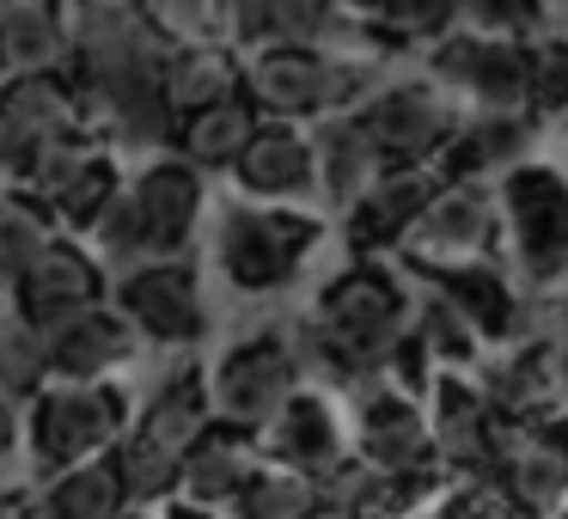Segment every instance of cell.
Listing matches in <instances>:
<instances>
[{
    "mask_svg": "<svg viewBox=\"0 0 568 519\" xmlns=\"http://www.w3.org/2000/svg\"><path fill=\"white\" fill-rule=\"evenodd\" d=\"M348 116L367 135V147L379 153L385 172H434V160L446 153L465 111L434 80L409 74V80H379Z\"/></svg>",
    "mask_w": 568,
    "mask_h": 519,
    "instance_id": "6",
    "label": "cell"
},
{
    "mask_svg": "<svg viewBox=\"0 0 568 519\" xmlns=\"http://www.w3.org/2000/svg\"><path fill=\"white\" fill-rule=\"evenodd\" d=\"M343 421H348V458H361L367 470H379V477H440L434 434L416 397L373 385V391L348 397Z\"/></svg>",
    "mask_w": 568,
    "mask_h": 519,
    "instance_id": "12",
    "label": "cell"
},
{
    "mask_svg": "<svg viewBox=\"0 0 568 519\" xmlns=\"http://www.w3.org/2000/svg\"><path fill=\"white\" fill-rule=\"evenodd\" d=\"M306 135H312V196H318L324 208L343 214L348 202H361L385 177L379 153L367 147V135L355 129V116H324V123H312Z\"/></svg>",
    "mask_w": 568,
    "mask_h": 519,
    "instance_id": "24",
    "label": "cell"
},
{
    "mask_svg": "<svg viewBox=\"0 0 568 519\" xmlns=\"http://www.w3.org/2000/svg\"><path fill=\"white\" fill-rule=\"evenodd\" d=\"M251 440H257V465L318 482L324 470H336L348 458V421H343V409H336V397L300 385Z\"/></svg>",
    "mask_w": 568,
    "mask_h": 519,
    "instance_id": "15",
    "label": "cell"
},
{
    "mask_svg": "<svg viewBox=\"0 0 568 519\" xmlns=\"http://www.w3.org/2000/svg\"><path fill=\"white\" fill-rule=\"evenodd\" d=\"M495 221H501V269L538 299L568 287V165L531 153L507 177H495Z\"/></svg>",
    "mask_w": 568,
    "mask_h": 519,
    "instance_id": "2",
    "label": "cell"
},
{
    "mask_svg": "<svg viewBox=\"0 0 568 519\" xmlns=\"http://www.w3.org/2000/svg\"><path fill=\"white\" fill-rule=\"evenodd\" d=\"M422 80H434L458 111L526 116V43H495V38L453 26L440 43H428Z\"/></svg>",
    "mask_w": 568,
    "mask_h": 519,
    "instance_id": "8",
    "label": "cell"
},
{
    "mask_svg": "<svg viewBox=\"0 0 568 519\" xmlns=\"http://www.w3.org/2000/svg\"><path fill=\"white\" fill-rule=\"evenodd\" d=\"M202 177L178 160H153L123 184L116 208L99 221V233L87 238V251L99 257L104 282L160 269V263H190L202 226Z\"/></svg>",
    "mask_w": 568,
    "mask_h": 519,
    "instance_id": "1",
    "label": "cell"
},
{
    "mask_svg": "<svg viewBox=\"0 0 568 519\" xmlns=\"http://www.w3.org/2000/svg\"><path fill=\"white\" fill-rule=\"evenodd\" d=\"M257 129H263V116L251 111V99L239 92V99H221V104H209V111H196V116H178L165 147H172V160L190 165L196 177L202 172H233Z\"/></svg>",
    "mask_w": 568,
    "mask_h": 519,
    "instance_id": "26",
    "label": "cell"
},
{
    "mask_svg": "<svg viewBox=\"0 0 568 519\" xmlns=\"http://www.w3.org/2000/svg\"><path fill=\"white\" fill-rule=\"evenodd\" d=\"M160 519H214V513H196V507H178V501H172V507H165Z\"/></svg>",
    "mask_w": 568,
    "mask_h": 519,
    "instance_id": "40",
    "label": "cell"
},
{
    "mask_svg": "<svg viewBox=\"0 0 568 519\" xmlns=\"http://www.w3.org/2000/svg\"><path fill=\"white\" fill-rule=\"evenodd\" d=\"M116 519H141V513H129V507H123V513H116Z\"/></svg>",
    "mask_w": 568,
    "mask_h": 519,
    "instance_id": "42",
    "label": "cell"
},
{
    "mask_svg": "<svg viewBox=\"0 0 568 519\" xmlns=\"http://www.w3.org/2000/svg\"><path fill=\"white\" fill-rule=\"evenodd\" d=\"M135 409H129L123 385H43L26 409H19V440H31L38 477H62V470L99 465L116 440L129 434Z\"/></svg>",
    "mask_w": 568,
    "mask_h": 519,
    "instance_id": "5",
    "label": "cell"
},
{
    "mask_svg": "<svg viewBox=\"0 0 568 519\" xmlns=\"http://www.w3.org/2000/svg\"><path fill=\"white\" fill-rule=\"evenodd\" d=\"M104 465H111L116 489H123V507H172L178 501V458H165L160 446L135 440V434H123V440L104 452Z\"/></svg>",
    "mask_w": 568,
    "mask_h": 519,
    "instance_id": "29",
    "label": "cell"
},
{
    "mask_svg": "<svg viewBox=\"0 0 568 519\" xmlns=\"http://www.w3.org/2000/svg\"><path fill=\"white\" fill-rule=\"evenodd\" d=\"M7 299H13V318L19 324H31L38 336H50L55 324H68V318H80V312L104 306V299H111V282H104L99 257H92L80 238L55 233L50 245H43V257L31 263L13 287H7Z\"/></svg>",
    "mask_w": 568,
    "mask_h": 519,
    "instance_id": "14",
    "label": "cell"
},
{
    "mask_svg": "<svg viewBox=\"0 0 568 519\" xmlns=\"http://www.w3.org/2000/svg\"><path fill=\"white\" fill-rule=\"evenodd\" d=\"M489 482L526 519H550L556 501L568 495V421L550 416V421H538V428H519Z\"/></svg>",
    "mask_w": 568,
    "mask_h": 519,
    "instance_id": "20",
    "label": "cell"
},
{
    "mask_svg": "<svg viewBox=\"0 0 568 519\" xmlns=\"http://www.w3.org/2000/svg\"><path fill=\"white\" fill-rule=\"evenodd\" d=\"M422 416H428L434 458H440L446 482H489L495 465L507 458V446H514V428L489 409V397L470 373H434Z\"/></svg>",
    "mask_w": 568,
    "mask_h": 519,
    "instance_id": "9",
    "label": "cell"
},
{
    "mask_svg": "<svg viewBox=\"0 0 568 519\" xmlns=\"http://www.w3.org/2000/svg\"><path fill=\"white\" fill-rule=\"evenodd\" d=\"M312 507H318V489H312L306 477L257 465V477H251L245 495L233 501V519H306Z\"/></svg>",
    "mask_w": 568,
    "mask_h": 519,
    "instance_id": "35",
    "label": "cell"
},
{
    "mask_svg": "<svg viewBox=\"0 0 568 519\" xmlns=\"http://www.w3.org/2000/svg\"><path fill=\"white\" fill-rule=\"evenodd\" d=\"M123 184H129L123 160H116L111 147H99V153H87L62 184H55V196L43 202V214H50V226L62 238H92V233H99V221L116 208Z\"/></svg>",
    "mask_w": 568,
    "mask_h": 519,
    "instance_id": "27",
    "label": "cell"
},
{
    "mask_svg": "<svg viewBox=\"0 0 568 519\" xmlns=\"http://www.w3.org/2000/svg\"><path fill=\"white\" fill-rule=\"evenodd\" d=\"M562 421H568V409H562Z\"/></svg>",
    "mask_w": 568,
    "mask_h": 519,
    "instance_id": "44",
    "label": "cell"
},
{
    "mask_svg": "<svg viewBox=\"0 0 568 519\" xmlns=\"http://www.w3.org/2000/svg\"><path fill=\"white\" fill-rule=\"evenodd\" d=\"M324 245V214L312 208H270V202H226L214 221L209 257L233 294L270 299L306 282L312 257Z\"/></svg>",
    "mask_w": 568,
    "mask_h": 519,
    "instance_id": "3",
    "label": "cell"
},
{
    "mask_svg": "<svg viewBox=\"0 0 568 519\" xmlns=\"http://www.w3.org/2000/svg\"><path fill=\"white\" fill-rule=\"evenodd\" d=\"M550 355H556V385H562V404H568V312H562V324L550 330Z\"/></svg>",
    "mask_w": 568,
    "mask_h": 519,
    "instance_id": "39",
    "label": "cell"
},
{
    "mask_svg": "<svg viewBox=\"0 0 568 519\" xmlns=\"http://www.w3.org/2000/svg\"><path fill=\"white\" fill-rule=\"evenodd\" d=\"M409 336L428 348L434 373H477V360H483V343L465 330V318H458L446 299L422 294V287H416V318H409Z\"/></svg>",
    "mask_w": 568,
    "mask_h": 519,
    "instance_id": "32",
    "label": "cell"
},
{
    "mask_svg": "<svg viewBox=\"0 0 568 519\" xmlns=\"http://www.w3.org/2000/svg\"><path fill=\"white\" fill-rule=\"evenodd\" d=\"M428 519H526L495 482H446L440 501L428 507Z\"/></svg>",
    "mask_w": 568,
    "mask_h": 519,
    "instance_id": "37",
    "label": "cell"
},
{
    "mask_svg": "<svg viewBox=\"0 0 568 519\" xmlns=\"http://www.w3.org/2000/svg\"><path fill=\"white\" fill-rule=\"evenodd\" d=\"M440 177L434 172H385L379 184L361 202H348L336 221H343V251L348 263H397L416 233V221L428 214Z\"/></svg>",
    "mask_w": 568,
    "mask_h": 519,
    "instance_id": "17",
    "label": "cell"
},
{
    "mask_svg": "<svg viewBox=\"0 0 568 519\" xmlns=\"http://www.w3.org/2000/svg\"><path fill=\"white\" fill-rule=\"evenodd\" d=\"M43 355H50V385H116V373L141 355V343L104 299V306L55 324L43 336Z\"/></svg>",
    "mask_w": 568,
    "mask_h": 519,
    "instance_id": "18",
    "label": "cell"
},
{
    "mask_svg": "<svg viewBox=\"0 0 568 519\" xmlns=\"http://www.w3.org/2000/svg\"><path fill=\"white\" fill-rule=\"evenodd\" d=\"M501 263V221H495V184H440L428 214L404 245V269H446V263Z\"/></svg>",
    "mask_w": 568,
    "mask_h": 519,
    "instance_id": "13",
    "label": "cell"
},
{
    "mask_svg": "<svg viewBox=\"0 0 568 519\" xmlns=\"http://www.w3.org/2000/svg\"><path fill=\"white\" fill-rule=\"evenodd\" d=\"M526 116L538 129L568 123V31L556 19L544 38L526 43Z\"/></svg>",
    "mask_w": 568,
    "mask_h": 519,
    "instance_id": "31",
    "label": "cell"
},
{
    "mask_svg": "<svg viewBox=\"0 0 568 519\" xmlns=\"http://www.w3.org/2000/svg\"><path fill=\"white\" fill-rule=\"evenodd\" d=\"M111 312L135 330V343L178 348V355L209 343V294H202L196 263H160V269L111 282Z\"/></svg>",
    "mask_w": 568,
    "mask_h": 519,
    "instance_id": "10",
    "label": "cell"
},
{
    "mask_svg": "<svg viewBox=\"0 0 568 519\" xmlns=\"http://www.w3.org/2000/svg\"><path fill=\"white\" fill-rule=\"evenodd\" d=\"M538 135L544 129L531 116H477L465 111L446 141V153L434 160V177L440 184H495L507 177L514 165H526L538 153Z\"/></svg>",
    "mask_w": 568,
    "mask_h": 519,
    "instance_id": "19",
    "label": "cell"
},
{
    "mask_svg": "<svg viewBox=\"0 0 568 519\" xmlns=\"http://www.w3.org/2000/svg\"><path fill=\"white\" fill-rule=\"evenodd\" d=\"M562 129H568V123H562Z\"/></svg>",
    "mask_w": 568,
    "mask_h": 519,
    "instance_id": "46",
    "label": "cell"
},
{
    "mask_svg": "<svg viewBox=\"0 0 568 519\" xmlns=\"http://www.w3.org/2000/svg\"><path fill=\"white\" fill-rule=\"evenodd\" d=\"M214 421L209 409V373H202V360H178L172 373H165L160 385H153V397L141 404V416L129 421V434L148 446H160L165 458H184L190 446L202 440V428Z\"/></svg>",
    "mask_w": 568,
    "mask_h": 519,
    "instance_id": "23",
    "label": "cell"
},
{
    "mask_svg": "<svg viewBox=\"0 0 568 519\" xmlns=\"http://www.w3.org/2000/svg\"><path fill=\"white\" fill-rule=\"evenodd\" d=\"M257 477V440L226 421H209L202 440L178 458V507H196V513H221L245 495V482Z\"/></svg>",
    "mask_w": 568,
    "mask_h": 519,
    "instance_id": "21",
    "label": "cell"
},
{
    "mask_svg": "<svg viewBox=\"0 0 568 519\" xmlns=\"http://www.w3.org/2000/svg\"><path fill=\"white\" fill-rule=\"evenodd\" d=\"M13 452H19V404L0 397V465H7Z\"/></svg>",
    "mask_w": 568,
    "mask_h": 519,
    "instance_id": "38",
    "label": "cell"
},
{
    "mask_svg": "<svg viewBox=\"0 0 568 519\" xmlns=\"http://www.w3.org/2000/svg\"><path fill=\"white\" fill-rule=\"evenodd\" d=\"M245 92V55L233 43H178L165 55V74H160V104L165 116H196L221 99H239Z\"/></svg>",
    "mask_w": 568,
    "mask_h": 519,
    "instance_id": "25",
    "label": "cell"
},
{
    "mask_svg": "<svg viewBox=\"0 0 568 519\" xmlns=\"http://www.w3.org/2000/svg\"><path fill=\"white\" fill-rule=\"evenodd\" d=\"M55 238L43 202L31 196H0V287H13L31 263L43 257V245Z\"/></svg>",
    "mask_w": 568,
    "mask_h": 519,
    "instance_id": "34",
    "label": "cell"
},
{
    "mask_svg": "<svg viewBox=\"0 0 568 519\" xmlns=\"http://www.w3.org/2000/svg\"><path fill=\"white\" fill-rule=\"evenodd\" d=\"M209 409L214 421L239 434H257L287 397L300 391V367L287 348V324H257V330L233 336L221 355L209 360Z\"/></svg>",
    "mask_w": 568,
    "mask_h": 519,
    "instance_id": "7",
    "label": "cell"
},
{
    "mask_svg": "<svg viewBox=\"0 0 568 519\" xmlns=\"http://www.w3.org/2000/svg\"><path fill=\"white\" fill-rule=\"evenodd\" d=\"M160 38L172 43H233V0H172V7H148Z\"/></svg>",
    "mask_w": 568,
    "mask_h": 519,
    "instance_id": "36",
    "label": "cell"
},
{
    "mask_svg": "<svg viewBox=\"0 0 568 519\" xmlns=\"http://www.w3.org/2000/svg\"><path fill=\"white\" fill-rule=\"evenodd\" d=\"M470 379L483 385L489 409L507 421V428H538V421L562 416V385H556V355H550V330H526L519 343L495 348V355L477 360Z\"/></svg>",
    "mask_w": 568,
    "mask_h": 519,
    "instance_id": "16",
    "label": "cell"
},
{
    "mask_svg": "<svg viewBox=\"0 0 568 519\" xmlns=\"http://www.w3.org/2000/svg\"><path fill=\"white\" fill-rule=\"evenodd\" d=\"M233 184L245 202H270V208H306L312 196V135L294 123H263L251 147L239 153Z\"/></svg>",
    "mask_w": 568,
    "mask_h": 519,
    "instance_id": "22",
    "label": "cell"
},
{
    "mask_svg": "<svg viewBox=\"0 0 568 519\" xmlns=\"http://www.w3.org/2000/svg\"><path fill=\"white\" fill-rule=\"evenodd\" d=\"M397 269H404V263H397ZM404 275L422 287V294L446 299V306L465 318V330L483 343V355H495V348L519 343L526 330H538V306L519 294L514 275H507L495 257H483V263H446V269H404Z\"/></svg>",
    "mask_w": 568,
    "mask_h": 519,
    "instance_id": "11",
    "label": "cell"
},
{
    "mask_svg": "<svg viewBox=\"0 0 568 519\" xmlns=\"http://www.w3.org/2000/svg\"><path fill=\"white\" fill-rule=\"evenodd\" d=\"M43 385H50V355H43V336L31 330V324H19L13 312H0V397L26 409Z\"/></svg>",
    "mask_w": 568,
    "mask_h": 519,
    "instance_id": "33",
    "label": "cell"
},
{
    "mask_svg": "<svg viewBox=\"0 0 568 519\" xmlns=\"http://www.w3.org/2000/svg\"><path fill=\"white\" fill-rule=\"evenodd\" d=\"M62 62H68L62 7H43V0H7V7H0V80L62 74Z\"/></svg>",
    "mask_w": 568,
    "mask_h": 519,
    "instance_id": "28",
    "label": "cell"
},
{
    "mask_svg": "<svg viewBox=\"0 0 568 519\" xmlns=\"http://www.w3.org/2000/svg\"><path fill=\"white\" fill-rule=\"evenodd\" d=\"M422 519H428V513H422Z\"/></svg>",
    "mask_w": 568,
    "mask_h": 519,
    "instance_id": "45",
    "label": "cell"
},
{
    "mask_svg": "<svg viewBox=\"0 0 568 519\" xmlns=\"http://www.w3.org/2000/svg\"><path fill=\"white\" fill-rule=\"evenodd\" d=\"M556 26H562V31H568V19H556Z\"/></svg>",
    "mask_w": 568,
    "mask_h": 519,
    "instance_id": "43",
    "label": "cell"
},
{
    "mask_svg": "<svg viewBox=\"0 0 568 519\" xmlns=\"http://www.w3.org/2000/svg\"><path fill=\"white\" fill-rule=\"evenodd\" d=\"M38 513L43 519H116L123 513V489H116L111 465H80V470H62V477L43 482L38 495ZM135 513V507H129Z\"/></svg>",
    "mask_w": 568,
    "mask_h": 519,
    "instance_id": "30",
    "label": "cell"
},
{
    "mask_svg": "<svg viewBox=\"0 0 568 519\" xmlns=\"http://www.w3.org/2000/svg\"><path fill=\"white\" fill-rule=\"evenodd\" d=\"M373 86H379V62L348 55V50L282 43V50H251L245 55V99L263 123L312 129V123H324V116H348Z\"/></svg>",
    "mask_w": 568,
    "mask_h": 519,
    "instance_id": "4",
    "label": "cell"
},
{
    "mask_svg": "<svg viewBox=\"0 0 568 519\" xmlns=\"http://www.w3.org/2000/svg\"><path fill=\"white\" fill-rule=\"evenodd\" d=\"M550 519H568V495H562V501H556V513Z\"/></svg>",
    "mask_w": 568,
    "mask_h": 519,
    "instance_id": "41",
    "label": "cell"
}]
</instances>
